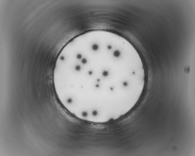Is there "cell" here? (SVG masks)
<instances>
[{
	"mask_svg": "<svg viewBox=\"0 0 195 156\" xmlns=\"http://www.w3.org/2000/svg\"><path fill=\"white\" fill-rule=\"evenodd\" d=\"M56 63L53 81L58 98L81 120L98 123L117 120L134 107L144 88L141 58L119 35L84 37L68 46Z\"/></svg>",
	"mask_w": 195,
	"mask_h": 156,
	"instance_id": "obj_1",
	"label": "cell"
}]
</instances>
